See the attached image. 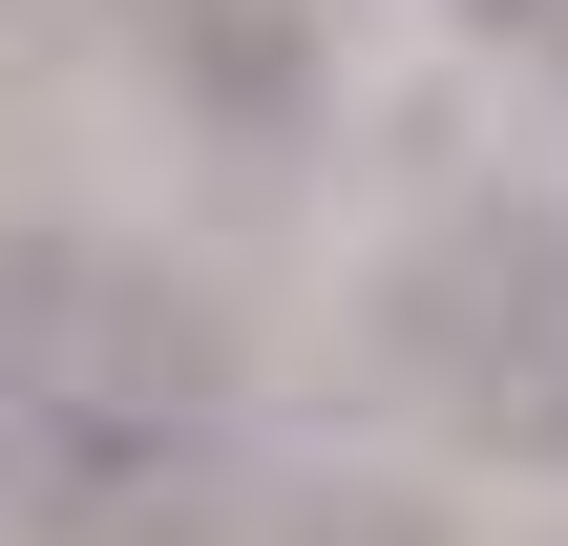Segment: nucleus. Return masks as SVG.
<instances>
[{"label":"nucleus","instance_id":"1","mask_svg":"<svg viewBox=\"0 0 568 546\" xmlns=\"http://www.w3.org/2000/svg\"><path fill=\"white\" fill-rule=\"evenodd\" d=\"M232 442L211 316L105 231H0V526L21 546H169Z\"/></svg>","mask_w":568,"mask_h":546},{"label":"nucleus","instance_id":"2","mask_svg":"<svg viewBox=\"0 0 568 546\" xmlns=\"http://www.w3.org/2000/svg\"><path fill=\"white\" fill-rule=\"evenodd\" d=\"M400 379L464 442L568 463V210H443L400 253Z\"/></svg>","mask_w":568,"mask_h":546},{"label":"nucleus","instance_id":"3","mask_svg":"<svg viewBox=\"0 0 568 546\" xmlns=\"http://www.w3.org/2000/svg\"><path fill=\"white\" fill-rule=\"evenodd\" d=\"M464 42H506V63H568V0H443Z\"/></svg>","mask_w":568,"mask_h":546}]
</instances>
